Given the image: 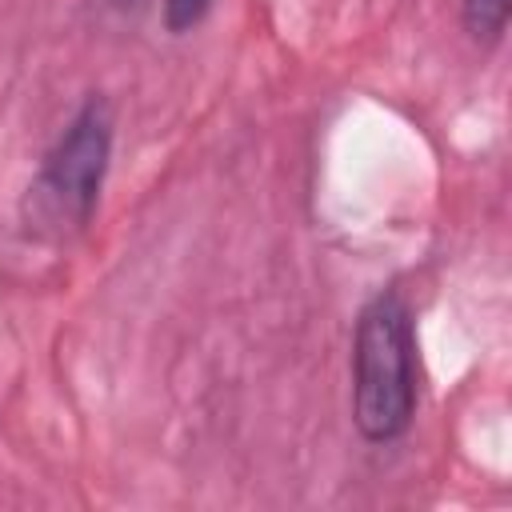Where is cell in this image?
<instances>
[{"instance_id": "1", "label": "cell", "mask_w": 512, "mask_h": 512, "mask_svg": "<svg viewBox=\"0 0 512 512\" xmlns=\"http://www.w3.org/2000/svg\"><path fill=\"white\" fill-rule=\"evenodd\" d=\"M112 144L116 112L108 96L92 92L44 148L36 176L24 188L20 224L28 240L60 248L88 232L112 168Z\"/></svg>"}, {"instance_id": "2", "label": "cell", "mask_w": 512, "mask_h": 512, "mask_svg": "<svg viewBox=\"0 0 512 512\" xmlns=\"http://www.w3.org/2000/svg\"><path fill=\"white\" fill-rule=\"evenodd\" d=\"M420 404L416 312L404 292L380 288L356 312L352 332V424L368 444H396Z\"/></svg>"}, {"instance_id": "3", "label": "cell", "mask_w": 512, "mask_h": 512, "mask_svg": "<svg viewBox=\"0 0 512 512\" xmlns=\"http://www.w3.org/2000/svg\"><path fill=\"white\" fill-rule=\"evenodd\" d=\"M512 20V0H460V24L468 32V40L484 52H492Z\"/></svg>"}, {"instance_id": "4", "label": "cell", "mask_w": 512, "mask_h": 512, "mask_svg": "<svg viewBox=\"0 0 512 512\" xmlns=\"http://www.w3.org/2000/svg\"><path fill=\"white\" fill-rule=\"evenodd\" d=\"M216 0H160V24L168 36H188L212 16Z\"/></svg>"}, {"instance_id": "5", "label": "cell", "mask_w": 512, "mask_h": 512, "mask_svg": "<svg viewBox=\"0 0 512 512\" xmlns=\"http://www.w3.org/2000/svg\"><path fill=\"white\" fill-rule=\"evenodd\" d=\"M96 8L116 16V20H136V16H144L152 8V0H96Z\"/></svg>"}]
</instances>
